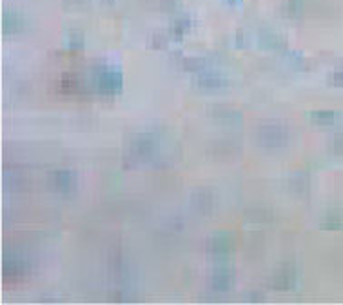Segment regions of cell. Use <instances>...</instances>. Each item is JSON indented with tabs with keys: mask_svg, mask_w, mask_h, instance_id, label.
<instances>
[{
	"mask_svg": "<svg viewBox=\"0 0 343 305\" xmlns=\"http://www.w3.org/2000/svg\"><path fill=\"white\" fill-rule=\"evenodd\" d=\"M336 78H338L339 84H343V73H338V75H336Z\"/></svg>",
	"mask_w": 343,
	"mask_h": 305,
	"instance_id": "cell-1",
	"label": "cell"
}]
</instances>
